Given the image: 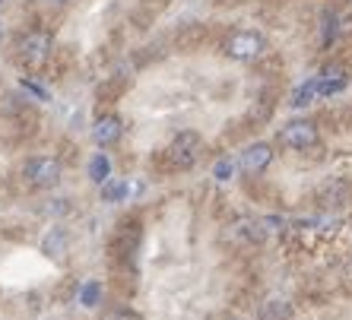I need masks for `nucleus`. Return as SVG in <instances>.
<instances>
[{"mask_svg":"<svg viewBox=\"0 0 352 320\" xmlns=\"http://www.w3.org/2000/svg\"><path fill=\"white\" fill-rule=\"evenodd\" d=\"M263 51H267L263 35L261 32H251V29H241V32H235L229 41H226V54H229L232 60H241V64L257 60Z\"/></svg>","mask_w":352,"mask_h":320,"instance_id":"nucleus-1","label":"nucleus"},{"mask_svg":"<svg viewBox=\"0 0 352 320\" xmlns=\"http://www.w3.org/2000/svg\"><path fill=\"white\" fill-rule=\"evenodd\" d=\"M200 152H204L200 133L184 130V133H178V137L172 140V146H168V162H172L175 168H190V165H197Z\"/></svg>","mask_w":352,"mask_h":320,"instance_id":"nucleus-2","label":"nucleus"},{"mask_svg":"<svg viewBox=\"0 0 352 320\" xmlns=\"http://www.w3.org/2000/svg\"><path fill=\"white\" fill-rule=\"evenodd\" d=\"M25 181L32 184V187H54L60 181V162L51 156H38V159H29L23 168Z\"/></svg>","mask_w":352,"mask_h":320,"instance_id":"nucleus-3","label":"nucleus"},{"mask_svg":"<svg viewBox=\"0 0 352 320\" xmlns=\"http://www.w3.org/2000/svg\"><path fill=\"white\" fill-rule=\"evenodd\" d=\"M51 58V35L48 32H29L19 41V60L25 67H41Z\"/></svg>","mask_w":352,"mask_h":320,"instance_id":"nucleus-4","label":"nucleus"},{"mask_svg":"<svg viewBox=\"0 0 352 320\" xmlns=\"http://www.w3.org/2000/svg\"><path fill=\"white\" fill-rule=\"evenodd\" d=\"M279 143L289 149H311L318 143V127L311 121H289L279 127Z\"/></svg>","mask_w":352,"mask_h":320,"instance_id":"nucleus-5","label":"nucleus"},{"mask_svg":"<svg viewBox=\"0 0 352 320\" xmlns=\"http://www.w3.org/2000/svg\"><path fill=\"white\" fill-rule=\"evenodd\" d=\"M349 86V73H346L340 64H327L318 73V99H327V95H340V92Z\"/></svg>","mask_w":352,"mask_h":320,"instance_id":"nucleus-6","label":"nucleus"},{"mask_svg":"<svg viewBox=\"0 0 352 320\" xmlns=\"http://www.w3.org/2000/svg\"><path fill=\"white\" fill-rule=\"evenodd\" d=\"M121 137H124V124H121V117L105 115V117H98V121L92 124V143H96L98 149L115 146V143L121 140Z\"/></svg>","mask_w":352,"mask_h":320,"instance_id":"nucleus-7","label":"nucleus"},{"mask_svg":"<svg viewBox=\"0 0 352 320\" xmlns=\"http://www.w3.org/2000/svg\"><path fill=\"white\" fill-rule=\"evenodd\" d=\"M270 162H273L270 143H251V146L241 152V172H248V174H261Z\"/></svg>","mask_w":352,"mask_h":320,"instance_id":"nucleus-8","label":"nucleus"},{"mask_svg":"<svg viewBox=\"0 0 352 320\" xmlns=\"http://www.w3.org/2000/svg\"><path fill=\"white\" fill-rule=\"evenodd\" d=\"M314 99H318V76L305 80L302 86L292 92V102H289V105H292V108H308Z\"/></svg>","mask_w":352,"mask_h":320,"instance_id":"nucleus-9","label":"nucleus"},{"mask_svg":"<svg viewBox=\"0 0 352 320\" xmlns=\"http://www.w3.org/2000/svg\"><path fill=\"white\" fill-rule=\"evenodd\" d=\"M89 178L96 181V184H105V181L111 178V159H108V152H96V156H92Z\"/></svg>","mask_w":352,"mask_h":320,"instance_id":"nucleus-10","label":"nucleus"},{"mask_svg":"<svg viewBox=\"0 0 352 320\" xmlns=\"http://www.w3.org/2000/svg\"><path fill=\"white\" fill-rule=\"evenodd\" d=\"M289 314H292V308L286 301H276V298L261 304V320H289Z\"/></svg>","mask_w":352,"mask_h":320,"instance_id":"nucleus-11","label":"nucleus"},{"mask_svg":"<svg viewBox=\"0 0 352 320\" xmlns=\"http://www.w3.org/2000/svg\"><path fill=\"white\" fill-rule=\"evenodd\" d=\"M127 190H131L127 187V181H111L108 178L105 184H102V197H105L108 203H118V200L127 197Z\"/></svg>","mask_w":352,"mask_h":320,"instance_id":"nucleus-12","label":"nucleus"},{"mask_svg":"<svg viewBox=\"0 0 352 320\" xmlns=\"http://www.w3.org/2000/svg\"><path fill=\"white\" fill-rule=\"evenodd\" d=\"M98 298H102V282L98 279H89L80 288V304H86V308H96Z\"/></svg>","mask_w":352,"mask_h":320,"instance_id":"nucleus-13","label":"nucleus"},{"mask_svg":"<svg viewBox=\"0 0 352 320\" xmlns=\"http://www.w3.org/2000/svg\"><path fill=\"white\" fill-rule=\"evenodd\" d=\"M232 172H235V162H232V159H219V162L213 165V178L216 181H229Z\"/></svg>","mask_w":352,"mask_h":320,"instance_id":"nucleus-14","label":"nucleus"},{"mask_svg":"<svg viewBox=\"0 0 352 320\" xmlns=\"http://www.w3.org/2000/svg\"><path fill=\"white\" fill-rule=\"evenodd\" d=\"M336 23H340V19H336V13H324V35H320V38H324V45H330V41L336 38Z\"/></svg>","mask_w":352,"mask_h":320,"instance_id":"nucleus-15","label":"nucleus"},{"mask_svg":"<svg viewBox=\"0 0 352 320\" xmlns=\"http://www.w3.org/2000/svg\"><path fill=\"white\" fill-rule=\"evenodd\" d=\"M19 86H23V89H25V92H32V95H35V99H38V102H45V99H48V92L41 89L38 82H32V80H25V76H23V82H19Z\"/></svg>","mask_w":352,"mask_h":320,"instance_id":"nucleus-16","label":"nucleus"},{"mask_svg":"<svg viewBox=\"0 0 352 320\" xmlns=\"http://www.w3.org/2000/svg\"><path fill=\"white\" fill-rule=\"evenodd\" d=\"M111 320H140V314H133V311H118Z\"/></svg>","mask_w":352,"mask_h":320,"instance_id":"nucleus-17","label":"nucleus"},{"mask_svg":"<svg viewBox=\"0 0 352 320\" xmlns=\"http://www.w3.org/2000/svg\"><path fill=\"white\" fill-rule=\"evenodd\" d=\"M45 3H54V7H64V3H70V0H45Z\"/></svg>","mask_w":352,"mask_h":320,"instance_id":"nucleus-18","label":"nucleus"},{"mask_svg":"<svg viewBox=\"0 0 352 320\" xmlns=\"http://www.w3.org/2000/svg\"><path fill=\"white\" fill-rule=\"evenodd\" d=\"M3 38H7V29H3V23H0V45H3Z\"/></svg>","mask_w":352,"mask_h":320,"instance_id":"nucleus-19","label":"nucleus"},{"mask_svg":"<svg viewBox=\"0 0 352 320\" xmlns=\"http://www.w3.org/2000/svg\"><path fill=\"white\" fill-rule=\"evenodd\" d=\"M3 3H7V0H0V7H3Z\"/></svg>","mask_w":352,"mask_h":320,"instance_id":"nucleus-20","label":"nucleus"},{"mask_svg":"<svg viewBox=\"0 0 352 320\" xmlns=\"http://www.w3.org/2000/svg\"><path fill=\"white\" fill-rule=\"evenodd\" d=\"M229 320H235V317H229Z\"/></svg>","mask_w":352,"mask_h":320,"instance_id":"nucleus-21","label":"nucleus"}]
</instances>
